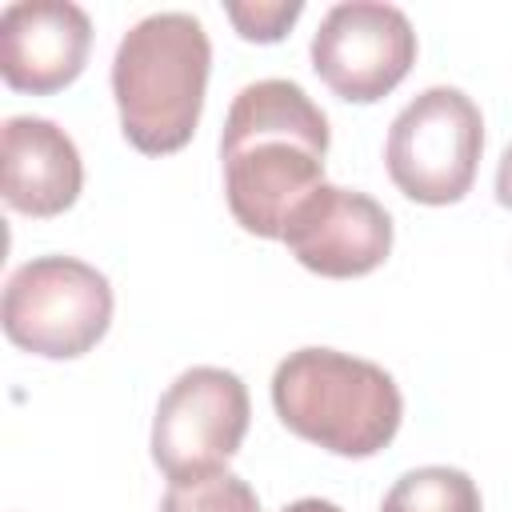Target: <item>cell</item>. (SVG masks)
Here are the masks:
<instances>
[{
    "instance_id": "obj_7",
    "label": "cell",
    "mask_w": 512,
    "mask_h": 512,
    "mask_svg": "<svg viewBox=\"0 0 512 512\" xmlns=\"http://www.w3.org/2000/svg\"><path fill=\"white\" fill-rule=\"evenodd\" d=\"M416 64V32L396 4L348 0L328 8L312 36L316 76L352 104L384 100Z\"/></svg>"
},
{
    "instance_id": "obj_6",
    "label": "cell",
    "mask_w": 512,
    "mask_h": 512,
    "mask_svg": "<svg viewBox=\"0 0 512 512\" xmlns=\"http://www.w3.org/2000/svg\"><path fill=\"white\" fill-rule=\"evenodd\" d=\"M248 432V388L236 372L196 364L180 372L152 416V460L180 484L220 472Z\"/></svg>"
},
{
    "instance_id": "obj_9",
    "label": "cell",
    "mask_w": 512,
    "mask_h": 512,
    "mask_svg": "<svg viewBox=\"0 0 512 512\" xmlns=\"http://www.w3.org/2000/svg\"><path fill=\"white\" fill-rule=\"evenodd\" d=\"M92 48V20L72 0H16L0 12V76L16 92L68 88Z\"/></svg>"
},
{
    "instance_id": "obj_4",
    "label": "cell",
    "mask_w": 512,
    "mask_h": 512,
    "mask_svg": "<svg viewBox=\"0 0 512 512\" xmlns=\"http://www.w3.org/2000/svg\"><path fill=\"white\" fill-rule=\"evenodd\" d=\"M4 336L44 360L92 352L112 324V284L76 256H36L20 264L0 300Z\"/></svg>"
},
{
    "instance_id": "obj_1",
    "label": "cell",
    "mask_w": 512,
    "mask_h": 512,
    "mask_svg": "<svg viewBox=\"0 0 512 512\" xmlns=\"http://www.w3.org/2000/svg\"><path fill=\"white\" fill-rule=\"evenodd\" d=\"M328 116L296 80L244 84L228 108L220 160L236 224L284 240L296 208L324 184Z\"/></svg>"
},
{
    "instance_id": "obj_3",
    "label": "cell",
    "mask_w": 512,
    "mask_h": 512,
    "mask_svg": "<svg viewBox=\"0 0 512 512\" xmlns=\"http://www.w3.org/2000/svg\"><path fill=\"white\" fill-rule=\"evenodd\" d=\"M272 408L288 432L336 456H376L400 432L396 380L336 348H296L276 364Z\"/></svg>"
},
{
    "instance_id": "obj_13",
    "label": "cell",
    "mask_w": 512,
    "mask_h": 512,
    "mask_svg": "<svg viewBox=\"0 0 512 512\" xmlns=\"http://www.w3.org/2000/svg\"><path fill=\"white\" fill-rule=\"evenodd\" d=\"M228 20L236 24V32L244 40H256V44H276L284 40V32L300 20L304 4L300 0H280V4H224Z\"/></svg>"
},
{
    "instance_id": "obj_14",
    "label": "cell",
    "mask_w": 512,
    "mask_h": 512,
    "mask_svg": "<svg viewBox=\"0 0 512 512\" xmlns=\"http://www.w3.org/2000/svg\"><path fill=\"white\" fill-rule=\"evenodd\" d=\"M496 200L504 208H512V140H508V148H504V156L496 164Z\"/></svg>"
},
{
    "instance_id": "obj_2",
    "label": "cell",
    "mask_w": 512,
    "mask_h": 512,
    "mask_svg": "<svg viewBox=\"0 0 512 512\" xmlns=\"http://www.w3.org/2000/svg\"><path fill=\"white\" fill-rule=\"evenodd\" d=\"M212 44L192 12H152L112 56V96L124 140L144 156L180 152L204 112Z\"/></svg>"
},
{
    "instance_id": "obj_12",
    "label": "cell",
    "mask_w": 512,
    "mask_h": 512,
    "mask_svg": "<svg viewBox=\"0 0 512 512\" xmlns=\"http://www.w3.org/2000/svg\"><path fill=\"white\" fill-rule=\"evenodd\" d=\"M160 512H260L256 492L228 468L168 484Z\"/></svg>"
},
{
    "instance_id": "obj_15",
    "label": "cell",
    "mask_w": 512,
    "mask_h": 512,
    "mask_svg": "<svg viewBox=\"0 0 512 512\" xmlns=\"http://www.w3.org/2000/svg\"><path fill=\"white\" fill-rule=\"evenodd\" d=\"M280 512H344V508H340V504H332V500H320V496H304V500L284 504Z\"/></svg>"
},
{
    "instance_id": "obj_11",
    "label": "cell",
    "mask_w": 512,
    "mask_h": 512,
    "mask_svg": "<svg viewBox=\"0 0 512 512\" xmlns=\"http://www.w3.org/2000/svg\"><path fill=\"white\" fill-rule=\"evenodd\" d=\"M380 512H484V504L468 472L448 464H428L404 472L388 488Z\"/></svg>"
},
{
    "instance_id": "obj_10",
    "label": "cell",
    "mask_w": 512,
    "mask_h": 512,
    "mask_svg": "<svg viewBox=\"0 0 512 512\" xmlns=\"http://www.w3.org/2000/svg\"><path fill=\"white\" fill-rule=\"evenodd\" d=\"M4 200L24 216H60L84 188V164L64 128L44 116H8L0 132Z\"/></svg>"
},
{
    "instance_id": "obj_8",
    "label": "cell",
    "mask_w": 512,
    "mask_h": 512,
    "mask_svg": "<svg viewBox=\"0 0 512 512\" xmlns=\"http://www.w3.org/2000/svg\"><path fill=\"white\" fill-rule=\"evenodd\" d=\"M284 244L316 276H368L392 252V216L372 196L324 180L288 220Z\"/></svg>"
},
{
    "instance_id": "obj_5",
    "label": "cell",
    "mask_w": 512,
    "mask_h": 512,
    "mask_svg": "<svg viewBox=\"0 0 512 512\" xmlns=\"http://www.w3.org/2000/svg\"><path fill=\"white\" fill-rule=\"evenodd\" d=\"M484 152V116L468 92L424 88L388 128L384 164L392 184L416 204H456L476 180Z\"/></svg>"
}]
</instances>
